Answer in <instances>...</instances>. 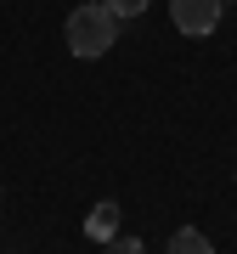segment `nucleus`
<instances>
[{
  "mask_svg": "<svg viewBox=\"0 0 237 254\" xmlns=\"http://www.w3.org/2000/svg\"><path fill=\"white\" fill-rule=\"evenodd\" d=\"M170 254H215V243H209V237H203V232L181 226V232L170 237Z\"/></svg>",
  "mask_w": 237,
  "mask_h": 254,
  "instance_id": "4",
  "label": "nucleus"
},
{
  "mask_svg": "<svg viewBox=\"0 0 237 254\" xmlns=\"http://www.w3.org/2000/svg\"><path fill=\"white\" fill-rule=\"evenodd\" d=\"M85 232H91L96 243H113V237H118V203H96L91 220H85Z\"/></svg>",
  "mask_w": 237,
  "mask_h": 254,
  "instance_id": "3",
  "label": "nucleus"
},
{
  "mask_svg": "<svg viewBox=\"0 0 237 254\" xmlns=\"http://www.w3.org/2000/svg\"><path fill=\"white\" fill-rule=\"evenodd\" d=\"M102 254H147L141 237H113V243H102Z\"/></svg>",
  "mask_w": 237,
  "mask_h": 254,
  "instance_id": "6",
  "label": "nucleus"
},
{
  "mask_svg": "<svg viewBox=\"0 0 237 254\" xmlns=\"http://www.w3.org/2000/svg\"><path fill=\"white\" fill-rule=\"evenodd\" d=\"M102 6H108V11H113V17H118V23H124V17H141V11H147V6H153V0H102Z\"/></svg>",
  "mask_w": 237,
  "mask_h": 254,
  "instance_id": "5",
  "label": "nucleus"
},
{
  "mask_svg": "<svg viewBox=\"0 0 237 254\" xmlns=\"http://www.w3.org/2000/svg\"><path fill=\"white\" fill-rule=\"evenodd\" d=\"M220 6L226 0H170V23L181 34H192V40H209L220 28Z\"/></svg>",
  "mask_w": 237,
  "mask_h": 254,
  "instance_id": "2",
  "label": "nucleus"
},
{
  "mask_svg": "<svg viewBox=\"0 0 237 254\" xmlns=\"http://www.w3.org/2000/svg\"><path fill=\"white\" fill-rule=\"evenodd\" d=\"M68 51L73 57H102V51H113V40H118V17L102 0H85V6H73L68 11Z\"/></svg>",
  "mask_w": 237,
  "mask_h": 254,
  "instance_id": "1",
  "label": "nucleus"
}]
</instances>
